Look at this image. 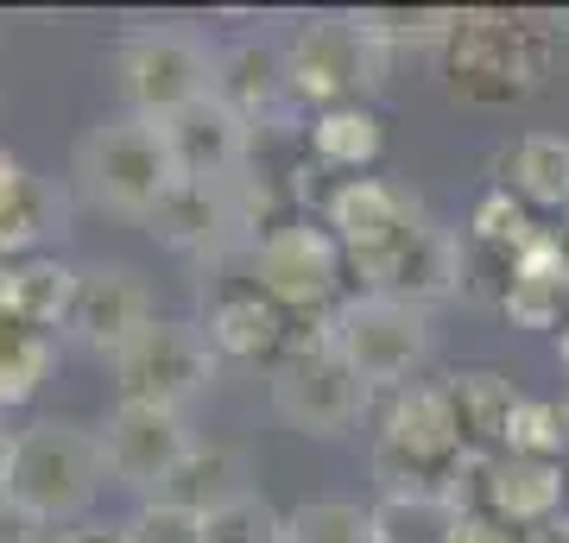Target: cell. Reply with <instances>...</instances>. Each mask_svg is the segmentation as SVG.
<instances>
[{"instance_id": "cell-1", "label": "cell", "mask_w": 569, "mask_h": 543, "mask_svg": "<svg viewBox=\"0 0 569 543\" xmlns=\"http://www.w3.org/2000/svg\"><path fill=\"white\" fill-rule=\"evenodd\" d=\"M77 183L96 209H114L127 222H152V209L183 183L164 121H146V114L96 121L77 140Z\"/></svg>"}, {"instance_id": "cell-2", "label": "cell", "mask_w": 569, "mask_h": 543, "mask_svg": "<svg viewBox=\"0 0 569 543\" xmlns=\"http://www.w3.org/2000/svg\"><path fill=\"white\" fill-rule=\"evenodd\" d=\"M102 481H108L102 436L70 423V418H39L32 430L13 436L0 493L13 505H26L39 524H63V519H82L96 505Z\"/></svg>"}, {"instance_id": "cell-3", "label": "cell", "mask_w": 569, "mask_h": 543, "mask_svg": "<svg viewBox=\"0 0 569 543\" xmlns=\"http://www.w3.org/2000/svg\"><path fill=\"white\" fill-rule=\"evenodd\" d=\"M475 449L462 443V423L443 385H406L387 404V430L373 443V474L387 486V500L399 493H456V474L468 467Z\"/></svg>"}, {"instance_id": "cell-4", "label": "cell", "mask_w": 569, "mask_h": 543, "mask_svg": "<svg viewBox=\"0 0 569 543\" xmlns=\"http://www.w3.org/2000/svg\"><path fill=\"white\" fill-rule=\"evenodd\" d=\"M550 70V39L519 13H493L475 7L456 20L449 39V95L475 101V108H512L545 89Z\"/></svg>"}, {"instance_id": "cell-5", "label": "cell", "mask_w": 569, "mask_h": 543, "mask_svg": "<svg viewBox=\"0 0 569 543\" xmlns=\"http://www.w3.org/2000/svg\"><path fill=\"white\" fill-rule=\"evenodd\" d=\"M380 70H387V44L361 26V13H329V20L298 26V39L284 51V89L298 101H317V114L373 95Z\"/></svg>"}, {"instance_id": "cell-6", "label": "cell", "mask_w": 569, "mask_h": 543, "mask_svg": "<svg viewBox=\"0 0 569 543\" xmlns=\"http://www.w3.org/2000/svg\"><path fill=\"white\" fill-rule=\"evenodd\" d=\"M114 77H121L127 114H146V121H171L183 108L216 95L222 82V58L209 51L203 39H190L178 26H159V32H133L114 51Z\"/></svg>"}, {"instance_id": "cell-7", "label": "cell", "mask_w": 569, "mask_h": 543, "mask_svg": "<svg viewBox=\"0 0 569 543\" xmlns=\"http://www.w3.org/2000/svg\"><path fill=\"white\" fill-rule=\"evenodd\" d=\"M373 399V385L355 373V366L336 354V342H291L272 361V411L279 423H291L298 436H342L355 430Z\"/></svg>"}, {"instance_id": "cell-8", "label": "cell", "mask_w": 569, "mask_h": 543, "mask_svg": "<svg viewBox=\"0 0 569 543\" xmlns=\"http://www.w3.org/2000/svg\"><path fill=\"white\" fill-rule=\"evenodd\" d=\"M336 354H342L367 385H392V392H406L418 380V366L430 361V322L418 303H399V298H380V291H367V298H348L323 329Z\"/></svg>"}, {"instance_id": "cell-9", "label": "cell", "mask_w": 569, "mask_h": 543, "mask_svg": "<svg viewBox=\"0 0 569 543\" xmlns=\"http://www.w3.org/2000/svg\"><path fill=\"white\" fill-rule=\"evenodd\" d=\"M108 366H114L121 399L183 411V404L197 399V392H209V380H216V348H209L203 322L152 316V329H146L140 342H127Z\"/></svg>"}, {"instance_id": "cell-10", "label": "cell", "mask_w": 569, "mask_h": 543, "mask_svg": "<svg viewBox=\"0 0 569 543\" xmlns=\"http://www.w3.org/2000/svg\"><path fill=\"white\" fill-rule=\"evenodd\" d=\"M96 436H102L108 481H121L127 493H140V500H164L171 481H178V467L197 455L190 430H183V411H164V404L121 399Z\"/></svg>"}, {"instance_id": "cell-11", "label": "cell", "mask_w": 569, "mask_h": 543, "mask_svg": "<svg viewBox=\"0 0 569 543\" xmlns=\"http://www.w3.org/2000/svg\"><path fill=\"white\" fill-rule=\"evenodd\" d=\"M253 284L279 310H323L342 284V241L329 228L279 222L253 241Z\"/></svg>"}, {"instance_id": "cell-12", "label": "cell", "mask_w": 569, "mask_h": 543, "mask_svg": "<svg viewBox=\"0 0 569 543\" xmlns=\"http://www.w3.org/2000/svg\"><path fill=\"white\" fill-rule=\"evenodd\" d=\"M425 209H418V197L411 190H399V183L387 178H348L336 197H329V234L342 241V253L355 265H380L392 260L399 247H411L418 234H425Z\"/></svg>"}, {"instance_id": "cell-13", "label": "cell", "mask_w": 569, "mask_h": 543, "mask_svg": "<svg viewBox=\"0 0 569 543\" xmlns=\"http://www.w3.org/2000/svg\"><path fill=\"white\" fill-rule=\"evenodd\" d=\"M146 329H152V291H146L140 272H127V265H89L77 284L70 335L114 361L127 342H140Z\"/></svg>"}, {"instance_id": "cell-14", "label": "cell", "mask_w": 569, "mask_h": 543, "mask_svg": "<svg viewBox=\"0 0 569 543\" xmlns=\"http://www.w3.org/2000/svg\"><path fill=\"white\" fill-rule=\"evenodd\" d=\"M171 133V152H178V171L190 183H234L247 164V145H253V121H247L241 108H228L222 95L197 101V108H183L164 121Z\"/></svg>"}, {"instance_id": "cell-15", "label": "cell", "mask_w": 569, "mask_h": 543, "mask_svg": "<svg viewBox=\"0 0 569 543\" xmlns=\"http://www.w3.org/2000/svg\"><path fill=\"white\" fill-rule=\"evenodd\" d=\"M481 512L512 531H550L563 512V462H531V455H488L481 474Z\"/></svg>"}, {"instance_id": "cell-16", "label": "cell", "mask_w": 569, "mask_h": 543, "mask_svg": "<svg viewBox=\"0 0 569 543\" xmlns=\"http://www.w3.org/2000/svg\"><path fill=\"white\" fill-rule=\"evenodd\" d=\"M380 298H399V303H437L449 298V291H462V247H456V234L449 228H425L411 247H399L392 260L367 265L361 272Z\"/></svg>"}, {"instance_id": "cell-17", "label": "cell", "mask_w": 569, "mask_h": 543, "mask_svg": "<svg viewBox=\"0 0 569 543\" xmlns=\"http://www.w3.org/2000/svg\"><path fill=\"white\" fill-rule=\"evenodd\" d=\"M500 310H507L519 329H557L569 310V247L557 234H538V241L507 265V291H500Z\"/></svg>"}, {"instance_id": "cell-18", "label": "cell", "mask_w": 569, "mask_h": 543, "mask_svg": "<svg viewBox=\"0 0 569 543\" xmlns=\"http://www.w3.org/2000/svg\"><path fill=\"white\" fill-rule=\"evenodd\" d=\"M146 234L164 241V247H178V253H209V247H222L228 234H241V222H234V183H190L183 178L178 190L152 209Z\"/></svg>"}, {"instance_id": "cell-19", "label": "cell", "mask_w": 569, "mask_h": 543, "mask_svg": "<svg viewBox=\"0 0 569 543\" xmlns=\"http://www.w3.org/2000/svg\"><path fill=\"white\" fill-rule=\"evenodd\" d=\"M203 335H209L216 354H228V361H279L284 348H291V335H284V310L266 298L260 284L222 291V298L209 303Z\"/></svg>"}, {"instance_id": "cell-20", "label": "cell", "mask_w": 569, "mask_h": 543, "mask_svg": "<svg viewBox=\"0 0 569 543\" xmlns=\"http://www.w3.org/2000/svg\"><path fill=\"white\" fill-rule=\"evenodd\" d=\"M449 404H456V423H462V443L475 455H500L512 430V411H519V392H512L507 373L493 366H468V373H449L443 380Z\"/></svg>"}, {"instance_id": "cell-21", "label": "cell", "mask_w": 569, "mask_h": 543, "mask_svg": "<svg viewBox=\"0 0 569 543\" xmlns=\"http://www.w3.org/2000/svg\"><path fill=\"white\" fill-rule=\"evenodd\" d=\"M63 222H70L63 190L51 178L26 171L20 190L0 202V260H39L51 241H63Z\"/></svg>"}, {"instance_id": "cell-22", "label": "cell", "mask_w": 569, "mask_h": 543, "mask_svg": "<svg viewBox=\"0 0 569 543\" xmlns=\"http://www.w3.org/2000/svg\"><path fill=\"white\" fill-rule=\"evenodd\" d=\"M77 284L82 272H70L63 260L39 253V260H20L13 265V284H7V316L26 322V329H70V310H77Z\"/></svg>"}, {"instance_id": "cell-23", "label": "cell", "mask_w": 569, "mask_h": 543, "mask_svg": "<svg viewBox=\"0 0 569 543\" xmlns=\"http://www.w3.org/2000/svg\"><path fill=\"white\" fill-rule=\"evenodd\" d=\"M310 152H317V164H329V171H367V164L387 152V121H380L367 101L329 108V114L310 121Z\"/></svg>"}, {"instance_id": "cell-24", "label": "cell", "mask_w": 569, "mask_h": 543, "mask_svg": "<svg viewBox=\"0 0 569 543\" xmlns=\"http://www.w3.org/2000/svg\"><path fill=\"white\" fill-rule=\"evenodd\" d=\"M512 197L531 209H563L569 215V140L563 133H526L512 145Z\"/></svg>"}, {"instance_id": "cell-25", "label": "cell", "mask_w": 569, "mask_h": 543, "mask_svg": "<svg viewBox=\"0 0 569 543\" xmlns=\"http://www.w3.org/2000/svg\"><path fill=\"white\" fill-rule=\"evenodd\" d=\"M51 354H58L51 335L0 316V411H20V404L39 399L44 373H51Z\"/></svg>"}, {"instance_id": "cell-26", "label": "cell", "mask_w": 569, "mask_h": 543, "mask_svg": "<svg viewBox=\"0 0 569 543\" xmlns=\"http://www.w3.org/2000/svg\"><path fill=\"white\" fill-rule=\"evenodd\" d=\"M456 519L462 505L437 500V493H399V500L373 505V543H449Z\"/></svg>"}, {"instance_id": "cell-27", "label": "cell", "mask_w": 569, "mask_h": 543, "mask_svg": "<svg viewBox=\"0 0 569 543\" xmlns=\"http://www.w3.org/2000/svg\"><path fill=\"white\" fill-rule=\"evenodd\" d=\"M284 89V51H266V44H234L222 58V82H216V95L228 108H241L247 121L260 114L266 101Z\"/></svg>"}, {"instance_id": "cell-28", "label": "cell", "mask_w": 569, "mask_h": 543, "mask_svg": "<svg viewBox=\"0 0 569 543\" xmlns=\"http://www.w3.org/2000/svg\"><path fill=\"white\" fill-rule=\"evenodd\" d=\"M241 481L247 474H241V455H234V449H197V455L178 467V481H171L164 500L190 505V512H216V505H228V500L247 493Z\"/></svg>"}, {"instance_id": "cell-29", "label": "cell", "mask_w": 569, "mask_h": 543, "mask_svg": "<svg viewBox=\"0 0 569 543\" xmlns=\"http://www.w3.org/2000/svg\"><path fill=\"white\" fill-rule=\"evenodd\" d=\"M468 234L488 247V253H500V260H519L531 241H538V228H531L526 202L512 197V183H500V190H488V197L475 202V215H468Z\"/></svg>"}, {"instance_id": "cell-30", "label": "cell", "mask_w": 569, "mask_h": 543, "mask_svg": "<svg viewBox=\"0 0 569 543\" xmlns=\"http://www.w3.org/2000/svg\"><path fill=\"white\" fill-rule=\"evenodd\" d=\"M284 543H373V512L348 500H305L284 512Z\"/></svg>"}, {"instance_id": "cell-31", "label": "cell", "mask_w": 569, "mask_h": 543, "mask_svg": "<svg viewBox=\"0 0 569 543\" xmlns=\"http://www.w3.org/2000/svg\"><path fill=\"white\" fill-rule=\"evenodd\" d=\"M203 543H284V519L260 493H241V500L203 512Z\"/></svg>"}, {"instance_id": "cell-32", "label": "cell", "mask_w": 569, "mask_h": 543, "mask_svg": "<svg viewBox=\"0 0 569 543\" xmlns=\"http://www.w3.org/2000/svg\"><path fill=\"white\" fill-rule=\"evenodd\" d=\"M569 449V430L563 418H557V404L545 399H519V411H512V430H507V449L500 455H531V462H557Z\"/></svg>"}, {"instance_id": "cell-33", "label": "cell", "mask_w": 569, "mask_h": 543, "mask_svg": "<svg viewBox=\"0 0 569 543\" xmlns=\"http://www.w3.org/2000/svg\"><path fill=\"white\" fill-rule=\"evenodd\" d=\"M456 20L462 13H406V7H380V13H361V26L380 44H443L456 39Z\"/></svg>"}, {"instance_id": "cell-34", "label": "cell", "mask_w": 569, "mask_h": 543, "mask_svg": "<svg viewBox=\"0 0 569 543\" xmlns=\"http://www.w3.org/2000/svg\"><path fill=\"white\" fill-rule=\"evenodd\" d=\"M121 531L127 543H203V512H190L178 500H146Z\"/></svg>"}, {"instance_id": "cell-35", "label": "cell", "mask_w": 569, "mask_h": 543, "mask_svg": "<svg viewBox=\"0 0 569 543\" xmlns=\"http://www.w3.org/2000/svg\"><path fill=\"white\" fill-rule=\"evenodd\" d=\"M0 543H44V524L26 505H13L7 493H0Z\"/></svg>"}, {"instance_id": "cell-36", "label": "cell", "mask_w": 569, "mask_h": 543, "mask_svg": "<svg viewBox=\"0 0 569 543\" xmlns=\"http://www.w3.org/2000/svg\"><path fill=\"white\" fill-rule=\"evenodd\" d=\"M449 543H512V531L500 519H488V512H475V505H468L462 519H456V537Z\"/></svg>"}, {"instance_id": "cell-37", "label": "cell", "mask_w": 569, "mask_h": 543, "mask_svg": "<svg viewBox=\"0 0 569 543\" xmlns=\"http://www.w3.org/2000/svg\"><path fill=\"white\" fill-rule=\"evenodd\" d=\"M58 543H127L121 524H82V531H63Z\"/></svg>"}, {"instance_id": "cell-38", "label": "cell", "mask_w": 569, "mask_h": 543, "mask_svg": "<svg viewBox=\"0 0 569 543\" xmlns=\"http://www.w3.org/2000/svg\"><path fill=\"white\" fill-rule=\"evenodd\" d=\"M20 178H26V164L13 159V152H0V202H7L13 190H20Z\"/></svg>"}, {"instance_id": "cell-39", "label": "cell", "mask_w": 569, "mask_h": 543, "mask_svg": "<svg viewBox=\"0 0 569 543\" xmlns=\"http://www.w3.org/2000/svg\"><path fill=\"white\" fill-rule=\"evenodd\" d=\"M7 455H13V436L0 430V481H7Z\"/></svg>"}, {"instance_id": "cell-40", "label": "cell", "mask_w": 569, "mask_h": 543, "mask_svg": "<svg viewBox=\"0 0 569 543\" xmlns=\"http://www.w3.org/2000/svg\"><path fill=\"white\" fill-rule=\"evenodd\" d=\"M557 354H563V366H569V322H563V335H557Z\"/></svg>"}, {"instance_id": "cell-41", "label": "cell", "mask_w": 569, "mask_h": 543, "mask_svg": "<svg viewBox=\"0 0 569 543\" xmlns=\"http://www.w3.org/2000/svg\"><path fill=\"white\" fill-rule=\"evenodd\" d=\"M557 418H563V430H569V392H563V404H557Z\"/></svg>"}]
</instances>
